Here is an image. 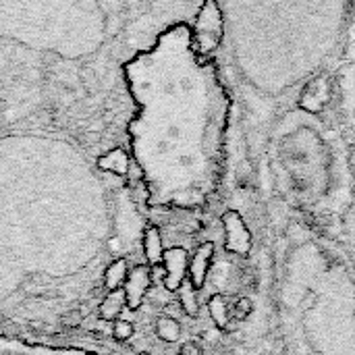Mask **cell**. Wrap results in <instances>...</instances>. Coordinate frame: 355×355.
<instances>
[{
  "label": "cell",
  "instance_id": "obj_1",
  "mask_svg": "<svg viewBox=\"0 0 355 355\" xmlns=\"http://www.w3.org/2000/svg\"><path fill=\"white\" fill-rule=\"evenodd\" d=\"M223 12L216 2H204L200 6V12L196 17V27H193V46L200 54H210L212 50L218 48L223 40Z\"/></svg>",
  "mask_w": 355,
  "mask_h": 355
},
{
  "label": "cell",
  "instance_id": "obj_2",
  "mask_svg": "<svg viewBox=\"0 0 355 355\" xmlns=\"http://www.w3.org/2000/svg\"><path fill=\"white\" fill-rule=\"evenodd\" d=\"M162 270H164V287L168 291H179L181 285L187 281L189 275V256L183 248L164 250L162 256Z\"/></svg>",
  "mask_w": 355,
  "mask_h": 355
},
{
  "label": "cell",
  "instance_id": "obj_3",
  "mask_svg": "<svg viewBox=\"0 0 355 355\" xmlns=\"http://www.w3.org/2000/svg\"><path fill=\"white\" fill-rule=\"evenodd\" d=\"M225 225V248L233 254L245 256L252 248V233L237 212H227L223 216Z\"/></svg>",
  "mask_w": 355,
  "mask_h": 355
},
{
  "label": "cell",
  "instance_id": "obj_4",
  "mask_svg": "<svg viewBox=\"0 0 355 355\" xmlns=\"http://www.w3.org/2000/svg\"><path fill=\"white\" fill-rule=\"evenodd\" d=\"M150 287H152V272H150V268H146V266H135L133 270H129V277H127L125 287H123L127 306H129L131 310H137V308L144 304V300H146Z\"/></svg>",
  "mask_w": 355,
  "mask_h": 355
},
{
  "label": "cell",
  "instance_id": "obj_5",
  "mask_svg": "<svg viewBox=\"0 0 355 355\" xmlns=\"http://www.w3.org/2000/svg\"><path fill=\"white\" fill-rule=\"evenodd\" d=\"M212 256H214V245L212 243H202L193 258L189 260V283L193 285V289H202L204 283H206V277H208V270H210V262H212Z\"/></svg>",
  "mask_w": 355,
  "mask_h": 355
},
{
  "label": "cell",
  "instance_id": "obj_6",
  "mask_svg": "<svg viewBox=\"0 0 355 355\" xmlns=\"http://www.w3.org/2000/svg\"><path fill=\"white\" fill-rule=\"evenodd\" d=\"M144 254L148 258V262L152 266L162 264V256H164V245H162V235L156 227H148L144 231Z\"/></svg>",
  "mask_w": 355,
  "mask_h": 355
},
{
  "label": "cell",
  "instance_id": "obj_7",
  "mask_svg": "<svg viewBox=\"0 0 355 355\" xmlns=\"http://www.w3.org/2000/svg\"><path fill=\"white\" fill-rule=\"evenodd\" d=\"M98 166L106 173H112V175H127L129 173V156L125 150L116 148V150H110L104 156H100Z\"/></svg>",
  "mask_w": 355,
  "mask_h": 355
},
{
  "label": "cell",
  "instance_id": "obj_8",
  "mask_svg": "<svg viewBox=\"0 0 355 355\" xmlns=\"http://www.w3.org/2000/svg\"><path fill=\"white\" fill-rule=\"evenodd\" d=\"M129 277V266H127V260L119 258L114 262L108 264L106 272H104V285L110 289V291H119L125 287V281Z\"/></svg>",
  "mask_w": 355,
  "mask_h": 355
},
{
  "label": "cell",
  "instance_id": "obj_9",
  "mask_svg": "<svg viewBox=\"0 0 355 355\" xmlns=\"http://www.w3.org/2000/svg\"><path fill=\"white\" fill-rule=\"evenodd\" d=\"M125 306H127V302H125V291H123V289L110 291V293L102 300V304H100V316H102L104 320H116V316H121V312H123Z\"/></svg>",
  "mask_w": 355,
  "mask_h": 355
},
{
  "label": "cell",
  "instance_id": "obj_10",
  "mask_svg": "<svg viewBox=\"0 0 355 355\" xmlns=\"http://www.w3.org/2000/svg\"><path fill=\"white\" fill-rule=\"evenodd\" d=\"M179 306L181 310L187 314V316H198V310H200V304H198V295H196V289L193 285L189 283V279L181 285L179 289Z\"/></svg>",
  "mask_w": 355,
  "mask_h": 355
},
{
  "label": "cell",
  "instance_id": "obj_11",
  "mask_svg": "<svg viewBox=\"0 0 355 355\" xmlns=\"http://www.w3.org/2000/svg\"><path fill=\"white\" fill-rule=\"evenodd\" d=\"M208 312H210V318L214 320V324L218 329H227V324H229V306H227V300L223 295L210 297Z\"/></svg>",
  "mask_w": 355,
  "mask_h": 355
},
{
  "label": "cell",
  "instance_id": "obj_12",
  "mask_svg": "<svg viewBox=\"0 0 355 355\" xmlns=\"http://www.w3.org/2000/svg\"><path fill=\"white\" fill-rule=\"evenodd\" d=\"M156 335L166 343H175L181 337V324L173 316H162L156 322Z\"/></svg>",
  "mask_w": 355,
  "mask_h": 355
},
{
  "label": "cell",
  "instance_id": "obj_13",
  "mask_svg": "<svg viewBox=\"0 0 355 355\" xmlns=\"http://www.w3.org/2000/svg\"><path fill=\"white\" fill-rule=\"evenodd\" d=\"M133 333H135V327L131 322H127V320H116L114 327H112V335H114L116 341H127V339L133 337Z\"/></svg>",
  "mask_w": 355,
  "mask_h": 355
},
{
  "label": "cell",
  "instance_id": "obj_14",
  "mask_svg": "<svg viewBox=\"0 0 355 355\" xmlns=\"http://www.w3.org/2000/svg\"><path fill=\"white\" fill-rule=\"evenodd\" d=\"M252 310H254V304H252V300H248V297L237 300V304H235V308H233V312H235V316H237L239 320L248 318V316L252 314Z\"/></svg>",
  "mask_w": 355,
  "mask_h": 355
},
{
  "label": "cell",
  "instance_id": "obj_15",
  "mask_svg": "<svg viewBox=\"0 0 355 355\" xmlns=\"http://www.w3.org/2000/svg\"><path fill=\"white\" fill-rule=\"evenodd\" d=\"M81 320H83V312H81V310H73V312H69V314H64V316H62V324H64V327H69V329L79 327V324H81Z\"/></svg>",
  "mask_w": 355,
  "mask_h": 355
},
{
  "label": "cell",
  "instance_id": "obj_16",
  "mask_svg": "<svg viewBox=\"0 0 355 355\" xmlns=\"http://www.w3.org/2000/svg\"><path fill=\"white\" fill-rule=\"evenodd\" d=\"M179 355H202V347H200L198 341H187V343L181 345Z\"/></svg>",
  "mask_w": 355,
  "mask_h": 355
}]
</instances>
